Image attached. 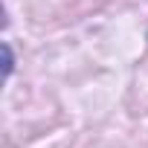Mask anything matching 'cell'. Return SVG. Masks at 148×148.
I'll use <instances>...</instances> for the list:
<instances>
[{
	"label": "cell",
	"instance_id": "obj_1",
	"mask_svg": "<svg viewBox=\"0 0 148 148\" xmlns=\"http://www.w3.org/2000/svg\"><path fill=\"white\" fill-rule=\"evenodd\" d=\"M3 58H6V76H9V73H12V67H15V58H12V49H9V44H3Z\"/></svg>",
	"mask_w": 148,
	"mask_h": 148
}]
</instances>
